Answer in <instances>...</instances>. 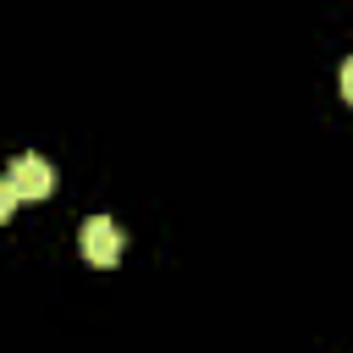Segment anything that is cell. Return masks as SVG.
Listing matches in <instances>:
<instances>
[{
	"instance_id": "3",
	"label": "cell",
	"mask_w": 353,
	"mask_h": 353,
	"mask_svg": "<svg viewBox=\"0 0 353 353\" xmlns=\"http://www.w3.org/2000/svg\"><path fill=\"white\" fill-rule=\"evenodd\" d=\"M342 99H347V105H353V55H347V61H342Z\"/></svg>"
},
{
	"instance_id": "1",
	"label": "cell",
	"mask_w": 353,
	"mask_h": 353,
	"mask_svg": "<svg viewBox=\"0 0 353 353\" xmlns=\"http://www.w3.org/2000/svg\"><path fill=\"white\" fill-rule=\"evenodd\" d=\"M50 193H55V165L44 154H17L0 176V221H11L22 199H50Z\"/></svg>"
},
{
	"instance_id": "2",
	"label": "cell",
	"mask_w": 353,
	"mask_h": 353,
	"mask_svg": "<svg viewBox=\"0 0 353 353\" xmlns=\"http://www.w3.org/2000/svg\"><path fill=\"white\" fill-rule=\"evenodd\" d=\"M77 248H83V259H88V265L110 270V265L121 259V232H116V221H110V215H88V221H83V232H77Z\"/></svg>"
}]
</instances>
